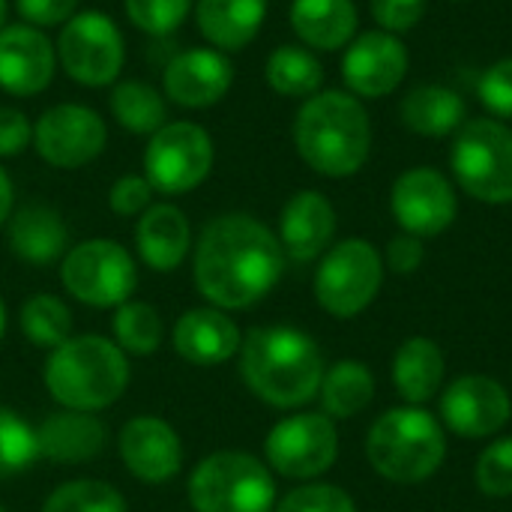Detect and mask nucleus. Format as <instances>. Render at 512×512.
<instances>
[{
    "label": "nucleus",
    "mask_w": 512,
    "mask_h": 512,
    "mask_svg": "<svg viewBox=\"0 0 512 512\" xmlns=\"http://www.w3.org/2000/svg\"><path fill=\"white\" fill-rule=\"evenodd\" d=\"M366 456L372 468L393 483H423L444 465V429L420 405L393 408L369 429Z\"/></svg>",
    "instance_id": "nucleus-5"
},
{
    "label": "nucleus",
    "mask_w": 512,
    "mask_h": 512,
    "mask_svg": "<svg viewBox=\"0 0 512 512\" xmlns=\"http://www.w3.org/2000/svg\"><path fill=\"white\" fill-rule=\"evenodd\" d=\"M246 387L273 408H300L324 378V360L312 336L294 327H255L240 342Z\"/></svg>",
    "instance_id": "nucleus-2"
},
{
    "label": "nucleus",
    "mask_w": 512,
    "mask_h": 512,
    "mask_svg": "<svg viewBox=\"0 0 512 512\" xmlns=\"http://www.w3.org/2000/svg\"><path fill=\"white\" fill-rule=\"evenodd\" d=\"M153 201V186L147 183V177L138 174H126L120 177L111 192H108V204L117 216H141Z\"/></svg>",
    "instance_id": "nucleus-41"
},
{
    "label": "nucleus",
    "mask_w": 512,
    "mask_h": 512,
    "mask_svg": "<svg viewBox=\"0 0 512 512\" xmlns=\"http://www.w3.org/2000/svg\"><path fill=\"white\" fill-rule=\"evenodd\" d=\"M42 512H126V501L108 483L75 480L54 489Z\"/></svg>",
    "instance_id": "nucleus-34"
},
{
    "label": "nucleus",
    "mask_w": 512,
    "mask_h": 512,
    "mask_svg": "<svg viewBox=\"0 0 512 512\" xmlns=\"http://www.w3.org/2000/svg\"><path fill=\"white\" fill-rule=\"evenodd\" d=\"M57 72L54 42L24 21L0 27V90L12 96H39Z\"/></svg>",
    "instance_id": "nucleus-16"
},
{
    "label": "nucleus",
    "mask_w": 512,
    "mask_h": 512,
    "mask_svg": "<svg viewBox=\"0 0 512 512\" xmlns=\"http://www.w3.org/2000/svg\"><path fill=\"white\" fill-rule=\"evenodd\" d=\"M111 117L132 135H153L168 123L165 93L147 81H117L108 96Z\"/></svg>",
    "instance_id": "nucleus-31"
},
{
    "label": "nucleus",
    "mask_w": 512,
    "mask_h": 512,
    "mask_svg": "<svg viewBox=\"0 0 512 512\" xmlns=\"http://www.w3.org/2000/svg\"><path fill=\"white\" fill-rule=\"evenodd\" d=\"M0 512H6V510H3V507H0Z\"/></svg>",
    "instance_id": "nucleus-49"
},
{
    "label": "nucleus",
    "mask_w": 512,
    "mask_h": 512,
    "mask_svg": "<svg viewBox=\"0 0 512 512\" xmlns=\"http://www.w3.org/2000/svg\"><path fill=\"white\" fill-rule=\"evenodd\" d=\"M135 246L147 267L159 273L177 270L192 246L189 219L174 204H150L135 225Z\"/></svg>",
    "instance_id": "nucleus-21"
},
{
    "label": "nucleus",
    "mask_w": 512,
    "mask_h": 512,
    "mask_svg": "<svg viewBox=\"0 0 512 512\" xmlns=\"http://www.w3.org/2000/svg\"><path fill=\"white\" fill-rule=\"evenodd\" d=\"M174 348L195 366H219L240 351V330L219 309H192L174 327Z\"/></svg>",
    "instance_id": "nucleus-22"
},
{
    "label": "nucleus",
    "mask_w": 512,
    "mask_h": 512,
    "mask_svg": "<svg viewBox=\"0 0 512 512\" xmlns=\"http://www.w3.org/2000/svg\"><path fill=\"white\" fill-rule=\"evenodd\" d=\"M354 0H294L291 27L303 45L318 51H339L357 33Z\"/></svg>",
    "instance_id": "nucleus-25"
},
{
    "label": "nucleus",
    "mask_w": 512,
    "mask_h": 512,
    "mask_svg": "<svg viewBox=\"0 0 512 512\" xmlns=\"http://www.w3.org/2000/svg\"><path fill=\"white\" fill-rule=\"evenodd\" d=\"M512 402L510 393L486 378V375H465L444 390L441 417L447 429L462 438H489L507 426Z\"/></svg>",
    "instance_id": "nucleus-18"
},
{
    "label": "nucleus",
    "mask_w": 512,
    "mask_h": 512,
    "mask_svg": "<svg viewBox=\"0 0 512 512\" xmlns=\"http://www.w3.org/2000/svg\"><path fill=\"white\" fill-rule=\"evenodd\" d=\"M336 234V210L327 195L303 189L288 198L279 216V243L294 261H315Z\"/></svg>",
    "instance_id": "nucleus-20"
},
{
    "label": "nucleus",
    "mask_w": 512,
    "mask_h": 512,
    "mask_svg": "<svg viewBox=\"0 0 512 512\" xmlns=\"http://www.w3.org/2000/svg\"><path fill=\"white\" fill-rule=\"evenodd\" d=\"M267 462L291 480H312L333 468L339 435L327 414H297L276 423L267 435Z\"/></svg>",
    "instance_id": "nucleus-13"
},
{
    "label": "nucleus",
    "mask_w": 512,
    "mask_h": 512,
    "mask_svg": "<svg viewBox=\"0 0 512 512\" xmlns=\"http://www.w3.org/2000/svg\"><path fill=\"white\" fill-rule=\"evenodd\" d=\"M21 330L36 348L54 351L57 345L72 339V315L57 297L36 294L21 306Z\"/></svg>",
    "instance_id": "nucleus-32"
},
{
    "label": "nucleus",
    "mask_w": 512,
    "mask_h": 512,
    "mask_svg": "<svg viewBox=\"0 0 512 512\" xmlns=\"http://www.w3.org/2000/svg\"><path fill=\"white\" fill-rule=\"evenodd\" d=\"M33 144V126L30 120L9 105H0V156H18Z\"/></svg>",
    "instance_id": "nucleus-43"
},
{
    "label": "nucleus",
    "mask_w": 512,
    "mask_h": 512,
    "mask_svg": "<svg viewBox=\"0 0 512 512\" xmlns=\"http://www.w3.org/2000/svg\"><path fill=\"white\" fill-rule=\"evenodd\" d=\"M66 243H69V231L54 207L24 204L9 222V246L15 258L27 264L45 267L57 261L66 252Z\"/></svg>",
    "instance_id": "nucleus-26"
},
{
    "label": "nucleus",
    "mask_w": 512,
    "mask_h": 512,
    "mask_svg": "<svg viewBox=\"0 0 512 512\" xmlns=\"http://www.w3.org/2000/svg\"><path fill=\"white\" fill-rule=\"evenodd\" d=\"M126 384L129 363L123 351L102 336L66 339L45 363V387L69 411H102L123 396Z\"/></svg>",
    "instance_id": "nucleus-4"
},
{
    "label": "nucleus",
    "mask_w": 512,
    "mask_h": 512,
    "mask_svg": "<svg viewBox=\"0 0 512 512\" xmlns=\"http://www.w3.org/2000/svg\"><path fill=\"white\" fill-rule=\"evenodd\" d=\"M36 441L39 456H48L51 462H87L105 450L108 429L87 411H63L51 414L36 429Z\"/></svg>",
    "instance_id": "nucleus-24"
},
{
    "label": "nucleus",
    "mask_w": 512,
    "mask_h": 512,
    "mask_svg": "<svg viewBox=\"0 0 512 512\" xmlns=\"http://www.w3.org/2000/svg\"><path fill=\"white\" fill-rule=\"evenodd\" d=\"M426 252H423V240L414 237V234H399L387 243V267L399 276H408L414 273L420 264H423Z\"/></svg>",
    "instance_id": "nucleus-44"
},
{
    "label": "nucleus",
    "mask_w": 512,
    "mask_h": 512,
    "mask_svg": "<svg viewBox=\"0 0 512 512\" xmlns=\"http://www.w3.org/2000/svg\"><path fill=\"white\" fill-rule=\"evenodd\" d=\"M276 512H357L354 501L348 492H342L339 486H327V483H312L303 489H294Z\"/></svg>",
    "instance_id": "nucleus-38"
},
{
    "label": "nucleus",
    "mask_w": 512,
    "mask_h": 512,
    "mask_svg": "<svg viewBox=\"0 0 512 512\" xmlns=\"http://www.w3.org/2000/svg\"><path fill=\"white\" fill-rule=\"evenodd\" d=\"M162 318L147 303H123L114 315V339L120 351L129 354H153L162 345Z\"/></svg>",
    "instance_id": "nucleus-33"
},
{
    "label": "nucleus",
    "mask_w": 512,
    "mask_h": 512,
    "mask_svg": "<svg viewBox=\"0 0 512 512\" xmlns=\"http://www.w3.org/2000/svg\"><path fill=\"white\" fill-rule=\"evenodd\" d=\"M381 282L384 258L372 243L351 237L324 255L315 273V297L333 318H354L378 297Z\"/></svg>",
    "instance_id": "nucleus-10"
},
{
    "label": "nucleus",
    "mask_w": 512,
    "mask_h": 512,
    "mask_svg": "<svg viewBox=\"0 0 512 512\" xmlns=\"http://www.w3.org/2000/svg\"><path fill=\"white\" fill-rule=\"evenodd\" d=\"M285 270L279 237L246 213H225L198 237L195 285L219 309H249L267 297Z\"/></svg>",
    "instance_id": "nucleus-1"
},
{
    "label": "nucleus",
    "mask_w": 512,
    "mask_h": 512,
    "mask_svg": "<svg viewBox=\"0 0 512 512\" xmlns=\"http://www.w3.org/2000/svg\"><path fill=\"white\" fill-rule=\"evenodd\" d=\"M321 405L330 420H351L375 399V378L360 360H339L321 378Z\"/></svg>",
    "instance_id": "nucleus-29"
},
{
    "label": "nucleus",
    "mask_w": 512,
    "mask_h": 512,
    "mask_svg": "<svg viewBox=\"0 0 512 512\" xmlns=\"http://www.w3.org/2000/svg\"><path fill=\"white\" fill-rule=\"evenodd\" d=\"M444 372H447L444 351L426 336L405 339L393 357V384L408 405L429 402L441 390Z\"/></svg>",
    "instance_id": "nucleus-27"
},
{
    "label": "nucleus",
    "mask_w": 512,
    "mask_h": 512,
    "mask_svg": "<svg viewBox=\"0 0 512 512\" xmlns=\"http://www.w3.org/2000/svg\"><path fill=\"white\" fill-rule=\"evenodd\" d=\"M267 6L270 0H195V21L216 51H240L261 33Z\"/></svg>",
    "instance_id": "nucleus-23"
},
{
    "label": "nucleus",
    "mask_w": 512,
    "mask_h": 512,
    "mask_svg": "<svg viewBox=\"0 0 512 512\" xmlns=\"http://www.w3.org/2000/svg\"><path fill=\"white\" fill-rule=\"evenodd\" d=\"M477 93L486 111L495 114V120H512V57L492 63L483 72Z\"/></svg>",
    "instance_id": "nucleus-39"
},
{
    "label": "nucleus",
    "mask_w": 512,
    "mask_h": 512,
    "mask_svg": "<svg viewBox=\"0 0 512 512\" xmlns=\"http://www.w3.org/2000/svg\"><path fill=\"white\" fill-rule=\"evenodd\" d=\"M60 279L75 300L96 309H111L123 306L132 297L138 285V270L132 255L120 243L84 240L63 255Z\"/></svg>",
    "instance_id": "nucleus-11"
},
{
    "label": "nucleus",
    "mask_w": 512,
    "mask_h": 512,
    "mask_svg": "<svg viewBox=\"0 0 512 512\" xmlns=\"http://www.w3.org/2000/svg\"><path fill=\"white\" fill-rule=\"evenodd\" d=\"M402 123L426 138H444L465 126V99L444 84H417L402 99Z\"/></svg>",
    "instance_id": "nucleus-28"
},
{
    "label": "nucleus",
    "mask_w": 512,
    "mask_h": 512,
    "mask_svg": "<svg viewBox=\"0 0 512 512\" xmlns=\"http://www.w3.org/2000/svg\"><path fill=\"white\" fill-rule=\"evenodd\" d=\"M477 486L489 498L512 495V438L489 444L477 459Z\"/></svg>",
    "instance_id": "nucleus-37"
},
{
    "label": "nucleus",
    "mask_w": 512,
    "mask_h": 512,
    "mask_svg": "<svg viewBox=\"0 0 512 512\" xmlns=\"http://www.w3.org/2000/svg\"><path fill=\"white\" fill-rule=\"evenodd\" d=\"M264 78L270 90L285 99H309L324 84V66L303 45H279L267 57Z\"/></svg>",
    "instance_id": "nucleus-30"
},
{
    "label": "nucleus",
    "mask_w": 512,
    "mask_h": 512,
    "mask_svg": "<svg viewBox=\"0 0 512 512\" xmlns=\"http://www.w3.org/2000/svg\"><path fill=\"white\" fill-rule=\"evenodd\" d=\"M120 456L129 474L144 483H165L183 465L177 432L159 417H135L120 432Z\"/></svg>",
    "instance_id": "nucleus-19"
},
{
    "label": "nucleus",
    "mask_w": 512,
    "mask_h": 512,
    "mask_svg": "<svg viewBox=\"0 0 512 512\" xmlns=\"http://www.w3.org/2000/svg\"><path fill=\"white\" fill-rule=\"evenodd\" d=\"M294 147L324 177L357 174L372 153V123L363 102L354 93L318 90L294 117Z\"/></svg>",
    "instance_id": "nucleus-3"
},
{
    "label": "nucleus",
    "mask_w": 512,
    "mask_h": 512,
    "mask_svg": "<svg viewBox=\"0 0 512 512\" xmlns=\"http://www.w3.org/2000/svg\"><path fill=\"white\" fill-rule=\"evenodd\" d=\"M39 459L36 429L27 426L15 411L0 408V480L27 471Z\"/></svg>",
    "instance_id": "nucleus-35"
},
{
    "label": "nucleus",
    "mask_w": 512,
    "mask_h": 512,
    "mask_svg": "<svg viewBox=\"0 0 512 512\" xmlns=\"http://www.w3.org/2000/svg\"><path fill=\"white\" fill-rule=\"evenodd\" d=\"M390 210L405 234L414 237H438L444 234L459 213L453 183L435 168H411L405 171L390 192Z\"/></svg>",
    "instance_id": "nucleus-14"
},
{
    "label": "nucleus",
    "mask_w": 512,
    "mask_h": 512,
    "mask_svg": "<svg viewBox=\"0 0 512 512\" xmlns=\"http://www.w3.org/2000/svg\"><path fill=\"white\" fill-rule=\"evenodd\" d=\"M234 66L225 51L189 48L168 60L162 72V93L180 108H210L228 96Z\"/></svg>",
    "instance_id": "nucleus-17"
},
{
    "label": "nucleus",
    "mask_w": 512,
    "mask_h": 512,
    "mask_svg": "<svg viewBox=\"0 0 512 512\" xmlns=\"http://www.w3.org/2000/svg\"><path fill=\"white\" fill-rule=\"evenodd\" d=\"M123 6L138 30L150 36H168L189 18L195 0H123Z\"/></svg>",
    "instance_id": "nucleus-36"
},
{
    "label": "nucleus",
    "mask_w": 512,
    "mask_h": 512,
    "mask_svg": "<svg viewBox=\"0 0 512 512\" xmlns=\"http://www.w3.org/2000/svg\"><path fill=\"white\" fill-rule=\"evenodd\" d=\"M54 51L60 69L84 87L117 84L126 63V42L120 27L108 12L99 9L75 12L60 27Z\"/></svg>",
    "instance_id": "nucleus-8"
},
{
    "label": "nucleus",
    "mask_w": 512,
    "mask_h": 512,
    "mask_svg": "<svg viewBox=\"0 0 512 512\" xmlns=\"http://www.w3.org/2000/svg\"><path fill=\"white\" fill-rule=\"evenodd\" d=\"M189 501L195 512H273L276 483L255 456L225 450L195 468Z\"/></svg>",
    "instance_id": "nucleus-7"
},
{
    "label": "nucleus",
    "mask_w": 512,
    "mask_h": 512,
    "mask_svg": "<svg viewBox=\"0 0 512 512\" xmlns=\"http://www.w3.org/2000/svg\"><path fill=\"white\" fill-rule=\"evenodd\" d=\"M408 75V48L396 33L369 30L348 42L342 57V78L360 99L390 96Z\"/></svg>",
    "instance_id": "nucleus-15"
},
{
    "label": "nucleus",
    "mask_w": 512,
    "mask_h": 512,
    "mask_svg": "<svg viewBox=\"0 0 512 512\" xmlns=\"http://www.w3.org/2000/svg\"><path fill=\"white\" fill-rule=\"evenodd\" d=\"M453 3H462V0H453Z\"/></svg>",
    "instance_id": "nucleus-48"
},
{
    "label": "nucleus",
    "mask_w": 512,
    "mask_h": 512,
    "mask_svg": "<svg viewBox=\"0 0 512 512\" xmlns=\"http://www.w3.org/2000/svg\"><path fill=\"white\" fill-rule=\"evenodd\" d=\"M459 186L483 204H512V129L504 120H465L450 153Z\"/></svg>",
    "instance_id": "nucleus-6"
},
{
    "label": "nucleus",
    "mask_w": 512,
    "mask_h": 512,
    "mask_svg": "<svg viewBox=\"0 0 512 512\" xmlns=\"http://www.w3.org/2000/svg\"><path fill=\"white\" fill-rule=\"evenodd\" d=\"M105 144V120L81 102L51 105L33 123V147L54 168H84L105 150Z\"/></svg>",
    "instance_id": "nucleus-12"
},
{
    "label": "nucleus",
    "mask_w": 512,
    "mask_h": 512,
    "mask_svg": "<svg viewBox=\"0 0 512 512\" xmlns=\"http://www.w3.org/2000/svg\"><path fill=\"white\" fill-rule=\"evenodd\" d=\"M12 201H15V189H12V180H9L6 168L0 165V225L9 219V213H12Z\"/></svg>",
    "instance_id": "nucleus-45"
},
{
    "label": "nucleus",
    "mask_w": 512,
    "mask_h": 512,
    "mask_svg": "<svg viewBox=\"0 0 512 512\" xmlns=\"http://www.w3.org/2000/svg\"><path fill=\"white\" fill-rule=\"evenodd\" d=\"M78 9V0H15V12L30 27H63Z\"/></svg>",
    "instance_id": "nucleus-42"
},
{
    "label": "nucleus",
    "mask_w": 512,
    "mask_h": 512,
    "mask_svg": "<svg viewBox=\"0 0 512 512\" xmlns=\"http://www.w3.org/2000/svg\"><path fill=\"white\" fill-rule=\"evenodd\" d=\"M429 0H369L372 18L387 33H408L414 30L426 15Z\"/></svg>",
    "instance_id": "nucleus-40"
},
{
    "label": "nucleus",
    "mask_w": 512,
    "mask_h": 512,
    "mask_svg": "<svg viewBox=\"0 0 512 512\" xmlns=\"http://www.w3.org/2000/svg\"><path fill=\"white\" fill-rule=\"evenodd\" d=\"M3 330H6V309H3V303H0V339H3Z\"/></svg>",
    "instance_id": "nucleus-46"
},
{
    "label": "nucleus",
    "mask_w": 512,
    "mask_h": 512,
    "mask_svg": "<svg viewBox=\"0 0 512 512\" xmlns=\"http://www.w3.org/2000/svg\"><path fill=\"white\" fill-rule=\"evenodd\" d=\"M6 9H9V3L0 0V27H3V21H6Z\"/></svg>",
    "instance_id": "nucleus-47"
},
{
    "label": "nucleus",
    "mask_w": 512,
    "mask_h": 512,
    "mask_svg": "<svg viewBox=\"0 0 512 512\" xmlns=\"http://www.w3.org/2000/svg\"><path fill=\"white\" fill-rule=\"evenodd\" d=\"M216 147L210 132L192 120H171L150 135L144 150V177L153 192L186 195L213 171Z\"/></svg>",
    "instance_id": "nucleus-9"
}]
</instances>
